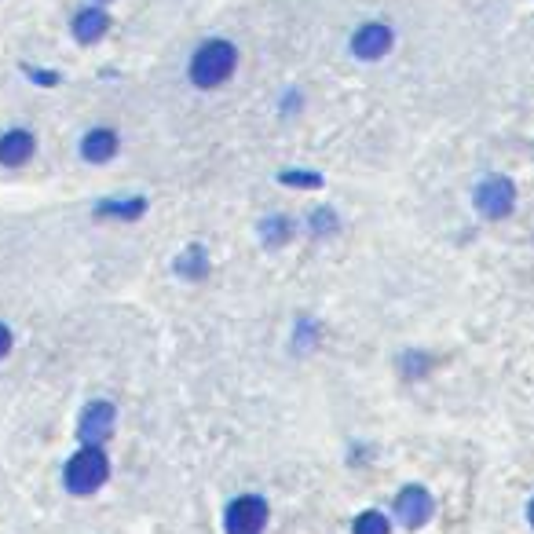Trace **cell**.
Segmentation results:
<instances>
[{
    "label": "cell",
    "instance_id": "3",
    "mask_svg": "<svg viewBox=\"0 0 534 534\" xmlns=\"http://www.w3.org/2000/svg\"><path fill=\"white\" fill-rule=\"evenodd\" d=\"M267 524V502L257 494H246V498H235L227 505L224 527L227 534H260Z\"/></svg>",
    "mask_w": 534,
    "mask_h": 534
},
{
    "label": "cell",
    "instance_id": "1",
    "mask_svg": "<svg viewBox=\"0 0 534 534\" xmlns=\"http://www.w3.org/2000/svg\"><path fill=\"white\" fill-rule=\"evenodd\" d=\"M238 48L231 41H205L198 52L191 55V81L198 88H220L227 77L235 74Z\"/></svg>",
    "mask_w": 534,
    "mask_h": 534
},
{
    "label": "cell",
    "instance_id": "11",
    "mask_svg": "<svg viewBox=\"0 0 534 534\" xmlns=\"http://www.w3.org/2000/svg\"><path fill=\"white\" fill-rule=\"evenodd\" d=\"M355 534H388L385 513H363L355 520Z\"/></svg>",
    "mask_w": 534,
    "mask_h": 534
},
{
    "label": "cell",
    "instance_id": "9",
    "mask_svg": "<svg viewBox=\"0 0 534 534\" xmlns=\"http://www.w3.org/2000/svg\"><path fill=\"white\" fill-rule=\"evenodd\" d=\"M81 154H85L88 161L103 165V161H110L114 154H118V136H114L110 129H92L85 139H81Z\"/></svg>",
    "mask_w": 534,
    "mask_h": 534
},
{
    "label": "cell",
    "instance_id": "6",
    "mask_svg": "<svg viewBox=\"0 0 534 534\" xmlns=\"http://www.w3.org/2000/svg\"><path fill=\"white\" fill-rule=\"evenodd\" d=\"M388 48H392V30H388L385 22H366L352 37V52L359 55V59H366V63L381 59Z\"/></svg>",
    "mask_w": 534,
    "mask_h": 534
},
{
    "label": "cell",
    "instance_id": "13",
    "mask_svg": "<svg viewBox=\"0 0 534 534\" xmlns=\"http://www.w3.org/2000/svg\"><path fill=\"white\" fill-rule=\"evenodd\" d=\"M527 516H531V524H534V502H531V509H527Z\"/></svg>",
    "mask_w": 534,
    "mask_h": 534
},
{
    "label": "cell",
    "instance_id": "10",
    "mask_svg": "<svg viewBox=\"0 0 534 534\" xmlns=\"http://www.w3.org/2000/svg\"><path fill=\"white\" fill-rule=\"evenodd\" d=\"M110 26V15L103 8H88L74 19V37L81 44H96Z\"/></svg>",
    "mask_w": 534,
    "mask_h": 534
},
{
    "label": "cell",
    "instance_id": "4",
    "mask_svg": "<svg viewBox=\"0 0 534 534\" xmlns=\"http://www.w3.org/2000/svg\"><path fill=\"white\" fill-rule=\"evenodd\" d=\"M513 205H516L513 183L502 180V176H491V180H483L480 187H476V209H480L483 216H491V220L509 216Z\"/></svg>",
    "mask_w": 534,
    "mask_h": 534
},
{
    "label": "cell",
    "instance_id": "8",
    "mask_svg": "<svg viewBox=\"0 0 534 534\" xmlns=\"http://www.w3.org/2000/svg\"><path fill=\"white\" fill-rule=\"evenodd\" d=\"M33 150H37V139L30 136L26 129H11L0 136V165H26L33 158Z\"/></svg>",
    "mask_w": 534,
    "mask_h": 534
},
{
    "label": "cell",
    "instance_id": "12",
    "mask_svg": "<svg viewBox=\"0 0 534 534\" xmlns=\"http://www.w3.org/2000/svg\"><path fill=\"white\" fill-rule=\"evenodd\" d=\"M11 352V330L8 326H0V359Z\"/></svg>",
    "mask_w": 534,
    "mask_h": 534
},
{
    "label": "cell",
    "instance_id": "14",
    "mask_svg": "<svg viewBox=\"0 0 534 534\" xmlns=\"http://www.w3.org/2000/svg\"><path fill=\"white\" fill-rule=\"evenodd\" d=\"M103 4H107V0H103Z\"/></svg>",
    "mask_w": 534,
    "mask_h": 534
},
{
    "label": "cell",
    "instance_id": "5",
    "mask_svg": "<svg viewBox=\"0 0 534 534\" xmlns=\"http://www.w3.org/2000/svg\"><path fill=\"white\" fill-rule=\"evenodd\" d=\"M114 406L110 403H88L85 414H81V425H77V436L85 447H103L110 436H114Z\"/></svg>",
    "mask_w": 534,
    "mask_h": 534
},
{
    "label": "cell",
    "instance_id": "7",
    "mask_svg": "<svg viewBox=\"0 0 534 534\" xmlns=\"http://www.w3.org/2000/svg\"><path fill=\"white\" fill-rule=\"evenodd\" d=\"M396 513L406 527H421L432 516V498H428L425 487H406L396 498Z\"/></svg>",
    "mask_w": 534,
    "mask_h": 534
},
{
    "label": "cell",
    "instance_id": "2",
    "mask_svg": "<svg viewBox=\"0 0 534 534\" xmlns=\"http://www.w3.org/2000/svg\"><path fill=\"white\" fill-rule=\"evenodd\" d=\"M107 476H110L107 454H103L99 447H85L66 461L63 483H66V491L70 494H92L107 483Z\"/></svg>",
    "mask_w": 534,
    "mask_h": 534
}]
</instances>
